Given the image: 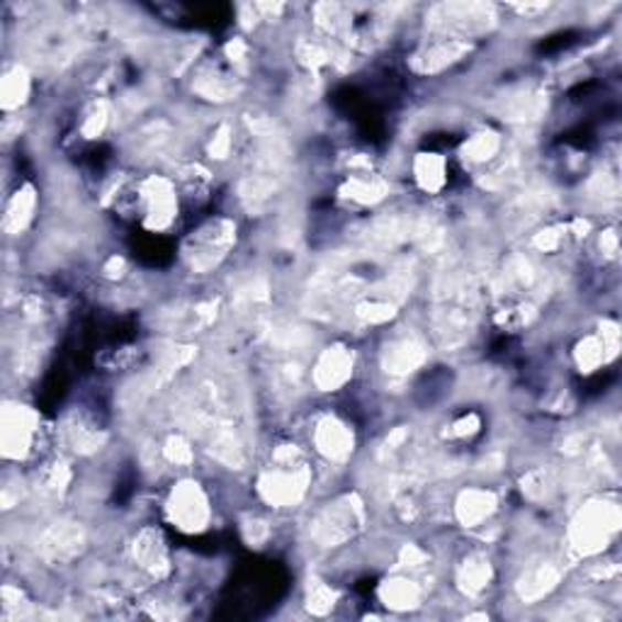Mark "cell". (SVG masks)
Here are the masks:
<instances>
[{
	"label": "cell",
	"instance_id": "obj_1",
	"mask_svg": "<svg viewBox=\"0 0 622 622\" xmlns=\"http://www.w3.org/2000/svg\"><path fill=\"white\" fill-rule=\"evenodd\" d=\"M622 525V513L618 501L605 496L586 498L583 504L571 513L567 525V545L573 557L593 559L601 557L605 549L615 543Z\"/></svg>",
	"mask_w": 622,
	"mask_h": 622
},
{
	"label": "cell",
	"instance_id": "obj_2",
	"mask_svg": "<svg viewBox=\"0 0 622 622\" xmlns=\"http://www.w3.org/2000/svg\"><path fill=\"white\" fill-rule=\"evenodd\" d=\"M42 416L37 409L22 404L20 399H6L0 414V448L6 462H28L37 454L42 442Z\"/></svg>",
	"mask_w": 622,
	"mask_h": 622
},
{
	"label": "cell",
	"instance_id": "obj_3",
	"mask_svg": "<svg viewBox=\"0 0 622 622\" xmlns=\"http://www.w3.org/2000/svg\"><path fill=\"white\" fill-rule=\"evenodd\" d=\"M163 511L165 521L185 535H200L210 530L214 518V506L207 486L195 480V476H183V480H178L169 489Z\"/></svg>",
	"mask_w": 622,
	"mask_h": 622
},
{
	"label": "cell",
	"instance_id": "obj_4",
	"mask_svg": "<svg viewBox=\"0 0 622 622\" xmlns=\"http://www.w3.org/2000/svg\"><path fill=\"white\" fill-rule=\"evenodd\" d=\"M311 484H314V470L309 462L294 467L270 464L256 480V496L272 511H292L304 504Z\"/></svg>",
	"mask_w": 622,
	"mask_h": 622
},
{
	"label": "cell",
	"instance_id": "obj_5",
	"mask_svg": "<svg viewBox=\"0 0 622 622\" xmlns=\"http://www.w3.org/2000/svg\"><path fill=\"white\" fill-rule=\"evenodd\" d=\"M357 367V353L353 345L333 341L317 351L309 367V385L319 394H339L351 385Z\"/></svg>",
	"mask_w": 622,
	"mask_h": 622
},
{
	"label": "cell",
	"instance_id": "obj_6",
	"mask_svg": "<svg viewBox=\"0 0 622 622\" xmlns=\"http://www.w3.org/2000/svg\"><path fill=\"white\" fill-rule=\"evenodd\" d=\"M311 448L321 460L333 467H343L353 460L357 438L353 426L339 414H324L311 426Z\"/></svg>",
	"mask_w": 622,
	"mask_h": 622
},
{
	"label": "cell",
	"instance_id": "obj_7",
	"mask_svg": "<svg viewBox=\"0 0 622 622\" xmlns=\"http://www.w3.org/2000/svg\"><path fill=\"white\" fill-rule=\"evenodd\" d=\"M428 339L418 331L394 333L379 351V373L389 379H406L428 363Z\"/></svg>",
	"mask_w": 622,
	"mask_h": 622
},
{
	"label": "cell",
	"instance_id": "obj_8",
	"mask_svg": "<svg viewBox=\"0 0 622 622\" xmlns=\"http://www.w3.org/2000/svg\"><path fill=\"white\" fill-rule=\"evenodd\" d=\"M501 498L498 492L486 484H470L462 486L452 498V521L462 530H482L494 521L498 513Z\"/></svg>",
	"mask_w": 622,
	"mask_h": 622
},
{
	"label": "cell",
	"instance_id": "obj_9",
	"mask_svg": "<svg viewBox=\"0 0 622 622\" xmlns=\"http://www.w3.org/2000/svg\"><path fill=\"white\" fill-rule=\"evenodd\" d=\"M561 581H565V565H561V559L540 557L523 565L513 589H516L521 603H543L545 598L559 589Z\"/></svg>",
	"mask_w": 622,
	"mask_h": 622
},
{
	"label": "cell",
	"instance_id": "obj_10",
	"mask_svg": "<svg viewBox=\"0 0 622 622\" xmlns=\"http://www.w3.org/2000/svg\"><path fill=\"white\" fill-rule=\"evenodd\" d=\"M131 561L139 571L147 573L151 579H163L171 573V553L165 545L163 535L153 528V525H143L131 537Z\"/></svg>",
	"mask_w": 622,
	"mask_h": 622
},
{
	"label": "cell",
	"instance_id": "obj_11",
	"mask_svg": "<svg viewBox=\"0 0 622 622\" xmlns=\"http://www.w3.org/2000/svg\"><path fill=\"white\" fill-rule=\"evenodd\" d=\"M496 579V565L486 553L464 555L454 567V589L462 598H482Z\"/></svg>",
	"mask_w": 622,
	"mask_h": 622
},
{
	"label": "cell",
	"instance_id": "obj_12",
	"mask_svg": "<svg viewBox=\"0 0 622 622\" xmlns=\"http://www.w3.org/2000/svg\"><path fill=\"white\" fill-rule=\"evenodd\" d=\"M426 596H428L426 586L418 579L409 577V571L385 579L377 589L379 603L387 610H394V613H411V610L421 608L426 603Z\"/></svg>",
	"mask_w": 622,
	"mask_h": 622
},
{
	"label": "cell",
	"instance_id": "obj_13",
	"mask_svg": "<svg viewBox=\"0 0 622 622\" xmlns=\"http://www.w3.org/2000/svg\"><path fill=\"white\" fill-rule=\"evenodd\" d=\"M392 193V183L385 175L375 171L367 173H348L339 187L341 200L351 202L355 207H377Z\"/></svg>",
	"mask_w": 622,
	"mask_h": 622
},
{
	"label": "cell",
	"instance_id": "obj_14",
	"mask_svg": "<svg viewBox=\"0 0 622 622\" xmlns=\"http://www.w3.org/2000/svg\"><path fill=\"white\" fill-rule=\"evenodd\" d=\"M40 207V193L32 183H22L13 195L6 202V214H3V232L8 238H18L25 234L34 217H37Z\"/></svg>",
	"mask_w": 622,
	"mask_h": 622
},
{
	"label": "cell",
	"instance_id": "obj_15",
	"mask_svg": "<svg viewBox=\"0 0 622 622\" xmlns=\"http://www.w3.org/2000/svg\"><path fill=\"white\" fill-rule=\"evenodd\" d=\"M411 178L423 195H440L450 183V165L442 153L421 151L411 159Z\"/></svg>",
	"mask_w": 622,
	"mask_h": 622
},
{
	"label": "cell",
	"instance_id": "obj_16",
	"mask_svg": "<svg viewBox=\"0 0 622 622\" xmlns=\"http://www.w3.org/2000/svg\"><path fill=\"white\" fill-rule=\"evenodd\" d=\"M32 95V74L28 64L15 62L6 66L3 81H0V103H3V110L18 112L30 103Z\"/></svg>",
	"mask_w": 622,
	"mask_h": 622
},
{
	"label": "cell",
	"instance_id": "obj_17",
	"mask_svg": "<svg viewBox=\"0 0 622 622\" xmlns=\"http://www.w3.org/2000/svg\"><path fill=\"white\" fill-rule=\"evenodd\" d=\"M504 137L494 129H476L470 137L462 141L460 147V159L467 165H489L494 163L501 153H504Z\"/></svg>",
	"mask_w": 622,
	"mask_h": 622
},
{
	"label": "cell",
	"instance_id": "obj_18",
	"mask_svg": "<svg viewBox=\"0 0 622 622\" xmlns=\"http://www.w3.org/2000/svg\"><path fill=\"white\" fill-rule=\"evenodd\" d=\"M159 458L173 470H193L197 462V448L187 433H171L161 442Z\"/></svg>",
	"mask_w": 622,
	"mask_h": 622
},
{
	"label": "cell",
	"instance_id": "obj_19",
	"mask_svg": "<svg viewBox=\"0 0 622 622\" xmlns=\"http://www.w3.org/2000/svg\"><path fill=\"white\" fill-rule=\"evenodd\" d=\"M336 603H339V593L329 581L319 579V577H311L307 581L304 605L309 608L311 615H326L333 608H336Z\"/></svg>",
	"mask_w": 622,
	"mask_h": 622
},
{
	"label": "cell",
	"instance_id": "obj_20",
	"mask_svg": "<svg viewBox=\"0 0 622 622\" xmlns=\"http://www.w3.org/2000/svg\"><path fill=\"white\" fill-rule=\"evenodd\" d=\"M112 122V107L107 100H93L86 112H83V119L78 125V131L83 139H100L107 127Z\"/></svg>",
	"mask_w": 622,
	"mask_h": 622
},
{
	"label": "cell",
	"instance_id": "obj_21",
	"mask_svg": "<svg viewBox=\"0 0 622 622\" xmlns=\"http://www.w3.org/2000/svg\"><path fill=\"white\" fill-rule=\"evenodd\" d=\"M234 125L232 122H219L210 131V137L205 141V151H207V159L214 163H224L232 159V151H234Z\"/></svg>",
	"mask_w": 622,
	"mask_h": 622
},
{
	"label": "cell",
	"instance_id": "obj_22",
	"mask_svg": "<svg viewBox=\"0 0 622 622\" xmlns=\"http://www.w3.org/2000/svg\"><path fill=\"white\" fill-rule=\"evenodd\" d=\"M480 433H482V416L476 411H470V414H462L460 418H454L446 433H442V438L450 442H462V440H472Z\"/></svg>",
	"mask_w": 622,
	"mask_h": 622
}]
</instances>
